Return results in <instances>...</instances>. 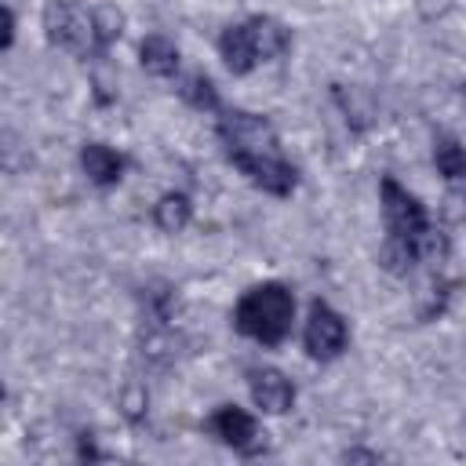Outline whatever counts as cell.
<instances>
[{
    "mask_svg": "<svg viewBox=\"0 0 466 466\" xmlns=\"http://www.w3.org/2000/svg\"><path fill=\"white\" fill-rule=\"evenodd\" d=\"M218 142L229 157V164L262 193L269 197H291L299 186V175L291 160L280 149L277 127L248 109H218Z\"/></svg>",
    "mask_w": 466,
    "mask_h": 466,
    "instance_id": "1",
    "label": "cell"
},
{
    "mask_svg": "<svg viewBox=\"0 0 466 466\" xmlns=\"http://www.w3.org/2000/svg\"><path fill=\"white\" fill-rule=\"evenodd\" d=\"M295 320V295L280 280H262L248 288L233 309V328L262 346H280Z\"/></svg>",
    "mask_w": 466,
    "mask_h": 466,
    "instance_id": "2",
    "label": "cell"
},
{
    "mask_svg": "<svg viewBox=\"0 0 466 466\" xmlns=\"http://www.w3.org/2000/svg\"><path fill=\"white\" fill-rule=\"evenodd\" d=\"M44 33L55 47L76 55V58H102L109 51L98 22V7L76 4V0H47L44 7Z\"/></svg>",
    "mask_w": 466,
    "mask_h": 466,
    "instance_id": "3",
    "label": "cell"
},
{
    "mask_svg": "<svg viewBox=\"0 0 466 466\" xmlns=\"http://www.w3.org/2000/svg\"><path fill=\"white\" fill-rule=\"evenodd\" d=\"M379 197H382L386 240L397 244V248L411 258V266H419V258H415V240L433 226L430 215H426V208H422V200H419L415 193H408V189H404L397 178H390V175H382Z\"/></svg>",
    "mask_w": 466,
    "mask_h": 466,
    "instance_id": "4",
    "label": "cell"
},
{
    "mask_svg": "<svg viewBox=\"0 0 466 466\" xmlns=\"http://www.w3.org/2000/svg\"><path fill=\"white\" fill-rule=\"evenodd\" d=\"M346 342H350V328H346L342 313L331 309L324 299H313V302H309L306 328H302V346H306V353H309L313 360L328 364V360L342 357Z\"/></svg>",
    "mask_w": 466,
    "mask_h": 466,
    "instance_id": "5",
    "label": "cell"
},
{
    "mask_svg": "<svg viewBox=\"0 0 466 466\" xmlns=\"http://www.w3.org/2000/svg\"><path fill=\"white\" fill-rule=\"evenodd\" d=\"M208 426H211V433H215L226 448L240 451V455H258V451H266V433L258 430L255 415L244 411V408H237V404L215 408V415L208 419Z\"/></svg>",
    "mask_w": 466,
    "mask_h": 466,
    "instance_id": "6",
    "label": "cell"
},
{
    "mask_svg": "<svg viewBox=\"0 0 466 466\" xmlns=\"http://www.w3.org/2000/svg\"><path fill=\"white\" fill-rule=\"evenodd\" d=\"M248 390H251L255 408L266 411V415H284L295 404V386L277 368H251L248 371Z\"/></svg>",
    "mask_w": 466,
    "mask_h": 466,
    "instance_id": "7",
    "label": "cell"
},
{
    "mask_svg": "<svg viewBox=\"0 0 466 466\" xmlns=\"http://www.w3.org/2000/svg\"><path fill=\"white\" fill-rule=\"evenodd\" d=\"M218 55H222V62H226V69H229L233 76L251 73V69L262 62V51H258V40H255L251 22L226 25L222 36H218Z\"/></svg>",
    "mask_w": 466,
    "mask_h": 466,
    "instance_id": "8",
    "label": "cell"
},
{
    "mask_svg": "<svg viewBox=\"0 0 466 466\" xmlns=\"http://www.w3.org/2000/svg\"><path fill=\"white\" fill-rule=\"evenodd\" d=\"M80 171L87 175L91 186L109 189V186H116L124 178L127 160H124V153H116L106 142H84V149H80Z\"/></svg>",
    "mask_w": 466,
    "mask_h": 466,
    "instance_id": "9",
    "label": "cell"
},
{
    "mask_svg": "<svg viewBox=\"0 0 466 466\" xmlns=\"http://www.w3.org/2000/svg\"><path fill=\"white\" fill-rule=\"evenodd\" d=\"M138 62L149 76H175L178 73V47L167 36L153 33L138 44Z\"/></svg>",
    "mask_w": 466,
    "mask_h": 466,
    "instance_id": "10",
    "label": "cell"
},
{
    "mask_svg": "<svg viewBox=\"0 0 466 466\" xmlns=\"http://www.w3.org/2000/svg\"><path fill=\"white\" fill-rule=\"evenodd\" d=\"M189 218H193V200L186 193H178V189L164 193L153 204V222H157L160 233H182L189 226Z\"/></svg>",
    "mask_w": 466,
    "mask_h": 466,
    "instance_id": "11",
    "label": "cell"
},
{
    "mask_svg": "<svg viewBox=\"0 0 466 466\" xmlns=\"http://www.w3.org/2000/svg\"><path fill=\"white\" fill-rule=\"evenodd\" d=\"M433 164L448 182H462L466 186V149L459 146V138L437 135L433 138Z\"/></svg>",
    "mask_w": 466,
    "mask_h": 466,
    "instance_id": "12",
    "label": "cell"
},
{
    "mask_svg": "<svg viewBox=\"0 0 466 466\" xmlns=\"http://www.w3.org/2000/svg\"><path fill=\"white\" fill-rule=\"evenodd\" d=\"M251 22V29H255V40H258V51H262V62H269V58H280L284 51H288V44H291V36H288V29L277 22V18H266V15H255V18H248Z\"/></svg>",
    "mask_w": 466,
    "mask_h": 466,
    "instance_id": "13",
    "label": "cell"
},
{
    "mask_svg": "<svg viewBox=\"0 0 466 466\" xmlns=\"http://www.w3.org/2000/svg\"><path fill=\"white\" fill-rule=\"evenodd\" d=\"M178 95H182L193 109H204V113H218V109H222V102H218V87L211 84L208 73H189V76L182 80Z\"/></svg>",
    "mask_w": 466,
    "mask_h": 466,
    "instance_id": "14",
    "label": "cell"
},
{
    "mask_svg": "<svg viewBox=\"0 0 466 466\" xmlns=\"http://www.w3.org/2000/svg\"><path fill=\"white\" fill-rule=\"evenodd\" d=\"M441 218L451 222V226L466 222V186H462V182L444 193V200H441Z\"/></svg>",
    "mask_w": 466,
    "mask_h": 466,
    "instance_id": "15",
    "label": "cell"
},
{
    "mask_svg": "<svg viewBox=\"0 0 466 466\" xmlns=\"http://www.w3.org/2000/svg\"><path fill=\"white\" fill-rule=\"evenodd\" d=\"M15 44V11L11 7H4V40H0V47L7 51Z\"/></svg>",
    "mask_w": 466,
    "mask_h": 466,
    "instance_id": "16",
    "label": "cell"
},
{
    "mask_svg": "<svg viewBox=\"0 0 466 466\" xmlns=\"http://www.w3.org/2000/svg\"><path fill=\"white\" fill-rule=\"evenodd\" d=\"M342 459H346V462H350V459H364V462H375L379 455H375V451H346Z\"/></svg>",
    "mask_w": 466,
    "mask_h": 466,
    "instance_id": "17",
    "label": "cell"
}]
</instances>
